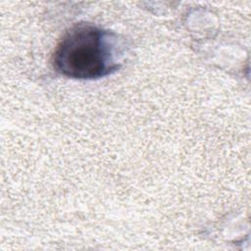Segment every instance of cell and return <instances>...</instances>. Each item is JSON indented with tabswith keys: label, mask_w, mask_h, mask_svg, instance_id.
<instances>
[{
	"label": "cell",
	"mask_w": 251,
	"mask_h": 251,
	"mask_svg": "<svg viewBox=\"0 0 251 251\" xmlns=\"http://www.w3.org/2000/svg\"><path fill=\"white\" fill-rule=\"evenodd\" d=\"M53 66L71 78L91 79L109 75L118 69L111 34L88 24L74 25L57 44Z\"/></svg>",
	"instance_id": "6da1fadb"
}]
</instances>
